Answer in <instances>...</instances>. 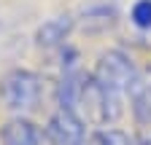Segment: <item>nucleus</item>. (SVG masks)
Wrapping results in <instances>:
<instances>
[{"label": "nucleus", "mask_w": 151, "mask_h": 145, "mask_svg": "<svg viewBox=\"0 0 151 145\" xmlns=\"http://www.w3.org/2000/svg\"><path fill=\"white\" fill-rule=\"evenodd\" d=\"M43 137L49 140V145H86L89 140L81 116L73 110H65V107H57V113L49 118Z\"/></svg>", "instance_id": "7ed1b4c3"}, {"label": "nucleus", "mask_w": 151, "mask_h": 145, "mask_svg": "<svg viewBox=\"0 0 151 145\" xmlns=\"http://www.w3.org/2000/svg\"><path fill=\"white\" fill-rule=\"evenodd\" d=\"M0 142L3 145H41L43 134H41V129H38L30 118L16 116L8 124H3V129H0Z\"/></svg>", "instance_id": "20e7f679"}, {"label": "nucleus", "mask_w": 151, "mask_h": 145, "mask_svg": "<svg viewBox=\"0 0 151 145\" xmlns=\"http://www.w3.org/2000/svg\"><path fill=\"white\" fill-rule=\"evenodd\" d=\"M70 30H73V19L68 14L54 16V19H46L41 27H38V32H35V43L41 48H57V46H62L68 41Z\"/></svg>", "instance_id": "39448f33"}, {"label": "nucleus", "mask_w": 151, "mask_h": 145, "mask_svg": "<svg viewBox=\"0 0 151 145\" xmlns=\"http://www.w3.org/2000/svg\"><path fill=\"white\" fill-rule=\"evenodd\" d=\"M41 92H43L41 75L32 70H24V67L8 70L0 81V102L11 113H19V116L32 113L41 105Z\"/></svg>", "instance_id": "f257e3e1"}, {"label": "nucleus", "mask_w": 151, "mask_h": 145, "mask_svg": "<svg viewBox=\"0 0 151 145\" xmlns=\"http://www.w3.org/2000/svg\"><path fill=\"white\" fill-rule=\"evenodd\" d=\"M81 24H84V30L86 32H103V30H108V27H113L116 24V8L113 6H89L84 14H81Z\"/></svg>", "instance_id": "0eeeda50"}, {"label": "nucleus", "mask_w": 151, "mask_h": 145, "mask_svg": "<svg viewBox=\"0 0 151 145\" xmlns=\"http://www.w3.org/2000/svg\"><path fill=\"white\" fill-rule=\"evenodd\" d=\"M138 75L140 72H138L135 62H132L124 51H119V48L103 51L97 65H94V72H92V78L103 89H108V92L119 94V97H124L132 89V83L138 81Z\"/></svg>", "instance_id": "f03ea898"}, {"label": "nucleus", "mask_w": 151, "mask_h": 145, "mask_svg": "<svg viewBox=\"0 0 151 145\" xmlns=\"http://www.w3.org/2000/svg\"><path fill=\"white\" fill-rule=\"evenodd\" d=\"M129 19L138 30H151V0H138L129 11Z\"/></svg>", "instance_id": "1a4fd4ad"}, {"label": "nucleus", "mask_w": 151, "mask_h": 145, "mask_svg": "<svg viewBox=\"0 0 151 145\" xmlns=\"http://www.w3.org/2000/svg\"><path fill=\"white\" fill-rule=\"evenodd\" d=\"M86 145H135V137H129L122 129H113V126H103L89 134Z\"/></svg>", "instance_id": "6e6552de"}, {"label": "nucleus", "mask_w": 151, "mask_h": 145, "mask_svg": "<svg viewBox=\"0 0 151 145\" xmlns=\"http://www.w3.org/2000/svg\"><path fill=\"white\" fill-rule=\"evenodd\" d=\"M135 145H151V121H148V124H138Z\"/></svg>", "instance_id": "9d476101"}, {"label": "nucleus", "mask_w": 151, "mask_h": 145, "mask_svg": "<svg viewBox=\"0 0 151 145\" xmlns=\"http://www.w3.org/2000/svg\"><path fill=\"white\" fill-rule=\"evenodd\" d=\"M127 94H129V107L135 116V124H148L151 121V81L138 75V81L132 83Z\"/></svg>", "instance_id": "423d86ee"}]
</instances>
